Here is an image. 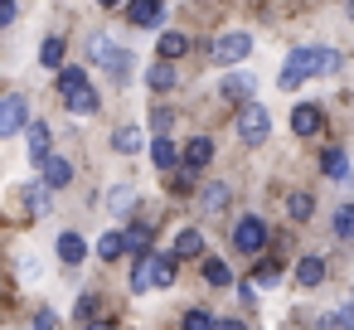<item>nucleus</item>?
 Listing matches in <instances>:
<instances>
[{"label":"nucleus","instance_id":"f257e3e1","mask_svg":"<svg viewBox=\"0 0 354 330\" xmlns=\"http://www.w3.org/2000/svg\"><path fill=\"white\" fill-rule=\"evenodd\" d=\"M286 64H296V68H301L306 78H330V73H339V64H344V59H339L335 49H320V44H301V49H296V54H291Z\"/></svg>","mask_w":354,"mask_h":330},{"label":"nucleus","instance_id":"f03ea898","mask_svg":"<svg viewBox=\"0 0 354 330\" xmlns=\"http://www.w3.org/2000/svg\"><path fill=\"white\" fill-rule=\"evenodd\" d=\"M88 54H93V59H97V64H102V68H107V73H112L117 83H122V78L131 73V49L112 44L107 35H88Z\"/></svg>","mask_w":354,"mask_h":330},{"label":"nucleus","instance_id":"7ed1b4c3","mask_svg":"<svg viewBox=\"0 0 354 330\" xmlns=\"http://www.w3.org/2000/svg\"><path fill=\"white\" fill-rule=\"evenodd\" d=\"M238 136H243L248 146H262V141L272 136V112H267L262 102H243V107H238Z\"/></svg>","mask_w":354,"mask_h":330},{"label":"nucleus","instance_id":"20e7f679","mask_svg":"<svg viewBox=\"0 0 354 330\" xmlns=\"http://www.w3.org/2000/svg\"><path fill=\"white\" fill-rule=\"evenodd\" d=\"M248 54H252V39H248L243 30H233V35H218V39L209 44V59H214V64H223V68L243 64Z\"/></svg>","mask_w":354,"mask_h":330},{"label":"nucleus","instance_id":"39448f33","mask_svg":"<svg viewBox=\"0 0 354 330\" xmlns=\"http://www.w3.org/2000/svg\"><path fill=\"white\" fill-rule=\"evenodd\" d=\"M30 127V102L20 93H10L6 102H0V136H20Z\"/></svg>","mask_w":354,"mask_h":330},{"label":"nucleus","instance_id":"423d86ee","mask_svg":"<svg viewBox=\"0 0 354 330\" xmlns=\"http://www.w3.org/2000/svg\"><path fill=\"white\" fill-rule=\"evenodd\" d=\"M233 243H238V253H262V248H267V223H262L257 214L238 219V228H233Z\"/></svg>","mask_w":354,"mask_h":330},{"label":"nucleus","instance_id":"0eeeda50","mask_svg":"<svg viewBox=\"0 0 354 330\" xmlns=\"http://www.w3.org/2000/svg\"><path fill=\"white\" fill-rule=\"evenodd\" d=\"M127 20L136 30H156L165 20V0H127Z\"/></svg>","mask_w":354,"mask_h":330},{"label":"nucleus","instance_id":"6e6552de","mask_svg":"<svg viewBox=\"0 0 354 330\" xmlns=\"http://www.w3.org/2000/svg\"><path fill=\"white\" fill-rule=\"evenodd\" d=\"M320 127H325V112H320L315 102H301V107L291 112V131H296V136H320Z\"/></svg>","mask_w":354,"mask_h":330},{"label":"nucleus","instance_id":"1a4fd4ad","mask_svg":"<svg viewBox=\"0 0 354 330\" xmlns=\"http://www.w3.org/2000/svg\"><path fill=\"white\" fill-rule=\"evenodd\" d=\"M39 165H44V185H54V190H64V185L73 180V161H68V156H54V151H49Z\"/></svg>","mask_w":354,"mask_h":330},{"label":"nucleus","instance_id":"9d476101","mask_svg":"<svg viewBox=\"0 0 354 330\" xmlns=\"http://www.w3.org/2000/svg\"><path fill=\"white\" fill-rule=\"evenodd\" d=\"M228 194H233V185L209 180V185L199 190V209H204V214H223V209H228Z\"/></svg>","mask_w":354,"mask_h":330},{"label":"nucleus","instance_id":"9b49d317","mask_svg":"<svg viewBox=\"0 0 354 330\" xmlns=\"http://www.w3.org/2000/svg\"><path fill=\"white\" fill-rule=\"evenodd\" d=\"M252 88H257V78L243 73V68L223 78V98H228V102H252Z\"/></svg>","mask_w":354,"mask_h":330},{"label":"nucleus","instance_id":"f8f14e48","mask_svg":"<svg viewBox=\"0 0 354 330\" xmlns=\"http://www.w3.org/2000/svg\"><path fill=\"white\" fill-rule=\"evenodd\" d=\"M156 49H160V59H170V64H175V59H185V54H189V39H185L180 30H165V35L156 39Z\"/></svg>","mask_w":354,"mask_h":330},{"label":"nucleus","instance_id":"ddd939ff","mask_svg":"<svg viewBox=\"0 0 354 330\" xmlns=\"http://www.w3.org/2000/svg\"><path fill=\"white\" fill-rule=\"evenodd\" d=\"M204 253V233L189 223V228H180V238H175V257H199Z\"/></svg>","mask_w":354,"mask_h":330},{"label":"nucleus","instance_id":"4468645a","mask_svg":"<svg viewBox=\"0 0 354 330\" xmlns=\"http://www.w3.org/2000/svg\"><path fill=\"white\" fill-rule=\"evenodd\" d=\"M59 257H64L68 267H78V262L88 257V243H83L78 233H59Z\"/></svg>","mask_w":354,"mask_h":330},{"label":"nucleus","instance_id":"2eb2a0df","mask_svg":"<svg viewBox=\"0 0 354 330\" xmlns=\"http://www.w3.org/2000/svg\"><path fill=\"white\" fill-rule=\"evenodd\" d=\"M146 267H151V282H156V286H170V282H175V257H170V253H160V257L146 253Z\"/></svg>","mask_w":354,"mask_h":330},{"label":"nucleus","instance_id":"dca6fc26","mask_svg":"<svg viewBox=\"0 0 354 330\" xmlns=\"http://www.w3.org/2000/svg\"><path fill=\"white\" fill-rule=\"evenodd\" d=\"M296 282L301 286H320L325 282V257H301L296 262Z\"/></svg>","mask_w":354,"mask_h":330},{"label":"nucleus","instance_id":"f3484780","mask_svg":"<svg viewBox=\"0 0 354 330\" xmlns=\"http://www.w3.org/2000/svg\"><path fill=\"white\" fill-rule=\"evenodd\" d=\"M146 83H151V93H170V88H175V68H170V59H160V64H151V73H146Z\"/></svg>","mask_w":354,"mask_h":330},{"label":"nucleus","instance_id":"a211bd4d","mask_svg":"<svg viewBox=\"0 0 354 330\" xmlns=\"http://www.w3.org/2000/svg\"><path fill=\"white\" fill-rule=\"evenodd\" d=\"M209 161H214V141H209V136H194V141L185 146V165H199V170H204Z\"/></svg>","mask_w":354,"mask_h":330},{"label":"nucleus","instance_id":"6ab92c4d","mask_svg":"<svg viewBox=\"0 0 354 330\" xmlns=\"http://www.w3.org/2000/svg\"><path fill=\"white\" fill-rule=\"evenodd\" d=\"M25 199H30V214H39V219H44V214L54 209V185H30V190H25Z\"/></svg>","mask_w":354,"mask_h":330},{"label":"nucleus","instance_id":"aec40b11","mask_svg":"<svg viewBox=\"0 0 354 330\" xmlns=\"http://www.w3.org/2000/svg\"><path fill=\"white\" fill-rule=\"evenodd\" d=\"M78 88H88V73H83V68H59V98L68 102Z\"/></svg>","mask_w":354,"mask_h":330},{"label":"nucleus","instance_id":"412c9836","mask_svg":"<svg viewBox=\"0 0 354 330\" xmlns=\"http://www.w3.org/2000/svg\"><path fill=\"white\" fill-rule=\"evenodd\" d=\"M25 136H30V156H35V161H44V156H49V127H44V122H30V127H25Z\"/></svg>","mask_w":354,"mask_h":330},{"label":"nucleus","instance_id":"4be33fe9","mask_svg":"<svg viewBox=\"0 0 354 330\" xmlns=\"http://www.w3.org/2000/svg\"><path fill=\"white\" fill-rule=\"evenodd\" d=\"M310 209H315V199H310L306 190L286 194V214H291V223H306V219H310Z\"/></svg>","mask_w":354,"mask_h":330},{"label":"nucleus","instance_id":"5701e85b","mask_svg":"<svg viewBox=\"0 0 354 330\" xmlns=\"http://www.w3.org/2000/svg\"><path fill=\"white\" fill-rule=\"evenodd\" d=\"M122 253H131V248H127V233H117V228H112V233L97 243V257H102V262H117Z\"/></svg>","mask_w":354,"mask_h":330},{"label":"nucleus","instance_id":"b1692460","mask_svg":"<svg viewBox=\"0 0 354 330\" xmlns=\"http://www.w3.org/2000/svg\"><path fill=\"white\" fill-rule=\"evenodd\" d=\"M218 320H214V311H204V306H189L185 315H180V330H214Z\"/></svg>","mask_w":354,"mask_h":330},{"label":"nucleus","instance_id":"393cba45","mask_svg":"<svg viewBox=\"0 0 354 330\" xmlns=\"http://www.w3.org/2000/svg\"><path fill=\"white\" fill-rule=\"evenodd\" d=\"M112 146H117V151H122V156H136V151H141V146H146V136H141V131H136V127H122V131H117V136H112Z\"/></svg>","mask_w":354,"mask_h":330},{"label":"nucleus","instance_id":"a878e982","mask_svg":"<svg viewBox=\"0 0 354 330\" xmlns=\"http://www.w3.org/2000/svg\"><path fill=\"white\" fill-rule=\"evenodd\" d=\"M320 170H325L330 180H344V175H349V161H344V151H335V146H330V151L320 156Z\"/></svg>","mask_w":354,"mask_h":330},{"label":"nucleus","instance_id":"bb28decb","mask_svg":"<svg viewBox=\"0 0 354 330\" xmlns=\"http://www.w3.org/2000/svg\"><path fill=\"white\" fill-rule=\"evenodd\" d=\"M151 161H156V170H170V165L180 161V151H175L165 136H156V146H151Z\"/></svg>","mask_w":354,"mask_h":330},{"label":"nucleus","instance_id":"cd10ccee","mask_svg":"<svg viewBox=\"0 0 354 330\" xmlns=\"http://www.w3.org/2000/svg\"><path fill=\"white\" fill-rule=\"evenodd\" d=\"M39 64H44V68H64V39H59V35H54V39H44Z\"/></svg>","mask_w":354,"mask_h":330},{"label":"nucleus","instance_id":"c85d7f7f","mask_svg":"<svg viewBox=\"0 0 354 330\" xmlns=\"http://www.w3.org/2000/svg\"><path fill=\"white\" fill-rule=\"evenodd\" d=\"M127 248H131L136 257H146V248H151V228H146V223H131V228H127Z\"/></svg>","mask_w":354,"mask_h":330},{"label":"nucleus","instance_id":"c756f323","mask_svg":"<svg viewBox=\"0 0 354 330\" xmlns=\"http://www.w3.org/2000/svg\"><path fill=\"white\" fill-rule=\"evenodd\" d=\"M335 238H344V243L354 238V199L339 204V214H335Z\"/></svg>","mask_w":354,"mask_h":330},{"label":"nucleus","instance_id":"7c9ffc66","mask_svg":"<svg viewBox=\"0 0 354 330\" xmlns=\"http://www.w3.org/2000/svg\"><path fill=\"white\" fill-rule=\"evenodd\" d=\"M68 107L83 112V117H93V112H97V93H93V88H78V93L68 98Z\"/></svg>","mask_w":354,"mask_h":330},{"label":"nucleus","instance_id":"2f4dec72","mask_svg":"<svg viewBox=\"0 0 354 330\" xmlns=\"http://www.w3.org/2000/svg\"><path fill=\"white\" fill-rule=\"evenodd\" d=\"M131 199H136V190H131V185H117V190L107 194V204H112V214H127V209H131Z\"/></svg>","mask_w":354,"mask_h":330},{"label":"nucleus","instance_id":"473e14b6","mask_svg":"<svg viewBox=\"0 0 354 330\" xmlns=\"http://www.w3.org/2000/svg\"><path fill=\"white\" fill-rule=\"evenodd\" d=\"M204 282H209V286H228L233 277H228V267H223L218 257H209V262H204Z\"/></svg>","mask_w":354,"mask_h":330},{"label":"nucleus","instance_id":"72a5a7b5","mask_svg":"<svg viewBox=\"0 0 354 330\" xmlns=\"http://www.w3.org/2000/svg\"><path fill=\"white\" fill-rule=\"evenodd\" d=\"M301 83H306V73H301L296 64H286V68H281V88H286V93H296Z\"/></svg>","mask_w":354,"mask_h":330},{"label":"nucleus","instance_id":"f704fd0d","mask_svg":"<svg viewBox=\"0 0 354 330\" xmlns=\"http://www.w3.org/2000/svg\"><path fill=\"white\" fill-rule=\"evenodd\" d=\"M252 282H257V286H277V262H262V267L252 272Z\"/></svg>","mask_w":354,"mask_h":330},{"label":"nucleus","instance_id":"c9c22d12","mask_svg":"<svg viewBox=\"0 0 354 330\" xmlns=\"http://www.w3.org/2000/svg\"><path fill=\"white\" fill-rule=\"evenodd\" d=\"M151 127H156V136H165V131L175 127V112H156V117H151Z\"/></svg>","mask_w":354,"mask_h":330},{"label":"nucleus","instance_id":"e433bc0d","mask_svg":"<svg viewBox=\"0 0 354 330\" xmlns=\"http://www.w3.org/2000/svg\"><path fill=\"white\" fill-rule=\"evenodd\" d=\"M97 306H102L97 296H83V301H78V320H93V315H97Z\"/></svg>","mask_w":354,"mask_h":330},{"label":"nucleus","instance_id":"4c0bfd02","mask_svg":"<svg viewBox=\"0 0 354 330\" xmlns=\"http://www.w3.org/2000/svg\"><path fill=\"white\" fill-rule=\"evenodd\" d=\"M15 15H20L15 0H0V25H15Z\"/></svg>","mask_w":354,"mask_h":330},{"label":"nucleus","instance_id":"58836bf2","mask_svg":"<svg viewBox=\"0 0 354 330\" xmlns=\"http://www.w3.org/2000/svg\"><path fill=\"white\" fill-rule=\"evenodd\" d=\"M35 330H59V320H54V311H39V315H35Z\"/></svg>","mask_w":354,"mask_h":330},{"label":"nucleus","instance_id":"ea45409f","mask_svg":"<svg viewBox=\"0 0 354 330\" xmlns=\"http://www.w3.org/2000/svg\"><path fill=\"white\" fill-rule=\"evenodd\" d=\"M214 330H248V325H243V320H218Z\"/></svg>","mask_w":354,"mask_h":330},{"label":"nucleus","instance_id":"a19ab883","mask_svg":"<svg viewBox=\"0 0 354 330\" xmlns=\"http://www.w3.org/2000/svg\"><path fill=\"white\" fill-rule=\"evenodd\" d=\"M83 330H117V325H83Z\"/></svg>","mask_w":354,"mask_h":330},{"label":"nucleus","instance_id":"79ce46f5","mask_svg":"<svg viewBox=\"0 0 354 330\" xmlns=\"http://www.w3.org/2000/svg\"><path fill=\"white\" fill-rule=\"evenodd\" d=\"M102 6H112V10H117V6H127V0H102Z\"/></svg>","mask_w":354,"mask_h":330},{"label":"nucleus","instance_id":"37998d69","mask_svg":"<svg viewBox=\"0 0 354 330\" xmlns=\"http://www.w3.org/2000/svg\"><path fill=\"white\" fill-rule=\"evenodd\" d=\"M349 20H354V0H349Z\"/></svg>","mask_w":354,"mask_h":330}]
</instances>
